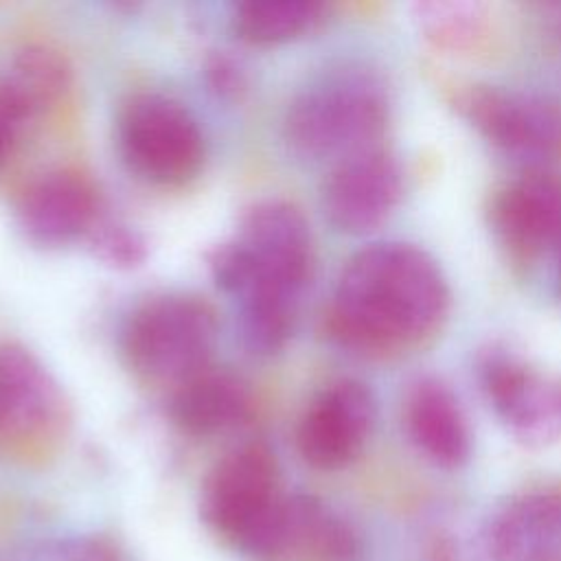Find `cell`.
<instances>
[{"mask_svg":"<svg viewBox=\"0 0 561 561\" xmlns=\"http://www.w3.org/2000/svg\"><path fill=\"white\" fill-rule=\"evenodd\" d=\"M449 313V285L432 254L403 241L355 252L335 283L327 331L348 353L386 359L430 342Z\"/></svg>","mask_w":561,"mask_h":561,"instance_id":"1","label":"cell"},{"mask_svg":"<svg viewBox=\"0 0 561 561\" xmlns=\"http://www.w3.org/2000/svg\"><path fill=\"white\" fill-rule=\"evenodd\" d=\"M237 241L248 256V278L234 296L241 337L252 353L272 355L285 346L311 276V230L300 208L265 199L245 213Z\"/></svg>","mask_w":561,"mask_h":561,"instance_id":"2","label":"cell"},{"mask_svg":"<svg viewBox=\"0 0 561 561\" xmlns=\"http://www.w3.org/2000/svg\"><path fill=\"white\" fill-rule=\"evenodd\" d=\"M386 85L366 70H342L305 88L287 107L283 134L302 158H346L375 147L386 129Z\"/></svg>","mask_w":561,"mask_h":561,"instance_id":"3","label":"cell"},{"mask_svg":"<svg viewBox=\"0 0 561 561\" xmlns=\"http://www.w3.org/2000/svg\"><path fill=\"white\" fill-rule=\"evenodd\" d=\"M215 340L217 320L208 302L188 294H162L127 318L123 355L145 381L175 388L208 368Z\"/></svg>","mask_w":561,"mask_h":561,"instance_id":"4","label":"cell"},{"mask_svg":"<svg viewBox=\"0 0 561 561\" xmlns=\"http://www.w3.org/2000/svg\"><path fill=\"white\" fill-rule=\"evenodd\" d=\"M276 458L265 443L228 451L208 473L199 513L204 522L250 554H274L280 495Z\"/></svg>","mask_w":561,"mask_h":561,"instance_id":"5","label":"cell"},{"mask_svg":"<svg viewBox=\"0 0 561 561\" xmlns=\"http://www.w3.org/2000/svg\"><path fill=\"white\" fill-rule=\"evenodd\" d=\"M118 149L129 171L160 186L188 182L204 162L197 121L180 101L158 92H142L125 103Z\"/></svg>","mask_w":561,"mask_h":561,"instance_id":"6","label":"cell"},{"mask_svg":"<svg viewBox=\"0 0 561 561\" xmlns=\"http://www.w3.org/2000/svg\"><path fill=\"white\" fill-rule=\"evenodd\" d=\"M456 112L495 149L515 158H543L561 147V112L548 99L489 83H454Z\"/></svg>","mask_w":561,"mask_h":561,"instance_id":"7","label":"cell"},{"mask_svg":"<svg viewBox=\"0 0 561 561\" xmlns=\"http://www.w3.org/2000/svg\"><path fill=\"white\" fill-rule=\"evenodd\" d=\"M70 421L55 377L20 344H0V443L33 454L55 445Z\"/></svg>","mask_w":561,"mask_h":561,"instance_id":"8","label":"cell"},{"mask_svg":"<svg viewBox=\"0 0 561 561\" xmlns=\"http://www.w3.org/2000/svg\"><path fill=\"white\" fill-rule=\"evenodd\" d=\"M478 381L495 416L519 443L543 447L561 432V388L511 348L482 351Z\"/></svg>","mask_w":561,"mask_h":561,"instance_id":"9","label":"cell"},{"mask_svg":"<svg viewBox=\"0 0 561 561\" xmlns=\"http://www.w3.org/2000/svg\"><path fill=\"white\" fill-rule=\"evenodd\" d=\"M401 195L397 156L375 145L335 162L322 186V213L335 230L366 234L394 213Z\"/></svg>","mask_w":561,"mask_h":561,"instance_id":"10","label":"cell"},{"mask_svg":"<svg viewBox=\"0 0 561 561\" xmlns=\"http://www.w3.org/2000/svg\"><path fill=\"white\" fill-rule=\"evenodd\" d=\"M377 416L370 388L359 379H337L322 388L300 416L296 445L316 469H342L364 449Z\"/></svg>","mask_w":561,"mask_h":561,"instance_id":"11","label":"cell"},{"mask_svg":"<svg viewBox=\"0 0 561 561\" xmlns=\"http://www.w3.org/2000/svg\"><path fill=\"white\" fill-rule=\"evenodd\" d=\"M489 226L517 261L561 250V175L526 171L504 182L489 199Z\"/></svg>","mask_w":561,"mask_h":561,"instance_id":"12","label":"cell"},{"mask_svg":"<svg viewBox=\"0 0 561 561\" xmlns=\"http://www.w3.org/2000/svg\"><path fill=\"white\" fill-rule=\"evenodd\" d=\"M410 443L436 467L458 469L471 458V430L454 390L434 375L416 377L403 397Z\"/></svg>","mask_w":561,"mask_h":561,"instance_id":"13","label":"cell"},{"mask_svg":"<svg viewBox=\"0 0 561 561\" xmlns=\"http://www.w3.org/2000/svg\"><path fill=\"white\" fill-rule=\"evenodd\" d=\"M493 561H554L561 552V489H530L506 500L489 519Z\"/></svg>","mask_w":561,"mask_h":561,"instance_id":"14","label":"cell"},{"mask_svg":"<svg viewBox=\"0 0 561 561\" xmlns=\"http://www.w3.org/2000/svg\"><path fill=\"white\" fill-rule=\"evenodd\" d=\"M22 232L39 245H61L96 224L92 184L72 171H55L28 186L18 206Z\"/></svg>","mask_w":561,"mask_h":561,"instance_id":"15","label":"cell"},{"mask_svg":"<svg viewBox=\"0 0 561 561\" xmlns=\"http://www.w3.org/2000/svg\"><path fill=\"white\" fill-rule=\"evenodd\" d=\"M296 561H359L362 537L331 506L311 495L280 500L274 554Z\"/></svg>","mask_w":561,"mask_h":561,"instance_id":"16","label":"cell"},{"mask_svg":"<svg viewBox=\"0 0 561 561\" xmlns=\"http://www.w3.org/2000/svg\"><path fill=\"white\" fill-rule=\"evenodd\" d=\"M250 410L248 388L226 370L204 368L173 388L169 414L173 423L197 436L217 434L239 425Z\"/></svg>","mask_w":561,"mask_h":561,"instance_id":"17","label":"cell"},{"mask_svg":"<svg viewBox=\"0 0 561 561\" xmlns=\"http://www.w3.org/2000/svg\"><path fill=\"white\" fill-rule=\"evenodd\" d=\"M412 20L434 48L451 55H480L497 35L491 7L476 0L414 2Z\"/></svg>","mask_w":561,"mask_h":561,"instance_id":"18","label":"cell"},{"mask_svg":"<svg viewBox=\"0 0 561 561\" xmlns=\"http://www.w3.org/2000/svg\"><path fill=\"white\" fill-rule=\"evenodd\" d=\"M72 83V68L64 53L48 44H28L15 53L0 85L26 121L55 107Z\"/></svg>","mask_w":561,"mask_h":561,"instance_id":"19","label":"cell"},{"mask_svg":"<svg viewBox=\"0 0 561 561\" xmlns=\"http://www.w3.org/2000/svg\"><path fill=\"white\" fill-rule=\"evenodd\" d=\"M324 11L316 0H248L234 9L232 28L250 44H283L320 24Z\"/></svg>","mask_w":561,"mask_h":561,"instance_id":"20","label":"cell"},{"mask_svg":"<svg viewBox=\"0 0 561 561\" xmlns=\"http://www.w3.org/2000/svg\"><path fill=\"white\" fill-rule=\"evenodd\" d=\"M90 243L96 259L118 270H131L147 259L145 237L123 221H96Z\"/></svg>","mask_w":561,"mask_h":561,"instance_id":"21","label":"cell"},{"mask_svg":"<svg viewBox=\"0 0 561 561\" xmlns=\"http://www.w3.org/2000/svg\"><path fill=\"white\" fill-rule=\"evenodd\" d=\"M35 561H118L112 548L96 539H72L44 550Z\"/></svg>","mask_w":561,"mask_h":561,"instance_id":"22","label":"cell"},{"mask_svg":"<svg viewBox=\"0 0 561 561\" xmlns=\"http://www.w3.org/2000/svg\"><path fill=\"white\" fill-rule=\"evenodd\" d=\"M24 123H26V118L22 116L18 105L11 101V96L0 85V164L7 160V156L13 147V140Z\"/></svg>","mask_w":561,"mask_h":561,"instance_id":"23","label":"cell"},{"mask_svg":"<svg viewBox=\"0 0 561 561\" xmlns=\"http://www.w3.org/2000/svg\"><path fill=\"white\" fill-rule=\"evenodd\" d=\"M208 79H210V85L221 92V94H228V92H234L239 85H241V72L239 68L224 59V57H217L210 66H208Z\"/></svg>","mask_w":561,"mask_h":561,"instance_id":"24","label":"cell"},{"mask_svg":"<svg viewBox=\"0 0 561 561\" xmlns=\"http://www.w3.org/2000/svg\"><path fill=\"white\" fill-rule=\"evenodd\" d=\"M537 20L546 33L561 39V2H543L535 4Z\"/></svg>","mask_w":561,"mask_h":561,"instance_id":"25","label":"cell"},{"mask_svg":"<svg viewBox=\"0 0 561 561\" xmlns=\"http://www.w3.org/2000/svg\"><path fill=\"white\" fill-rule=\"evenodd\" d=\"M561 252V250H559ZM559 287H561V261H559Z\"/></svg>","mask_w":561,"mask_h":561,"instance_id":"26","label":"cell"}]
</instances>
